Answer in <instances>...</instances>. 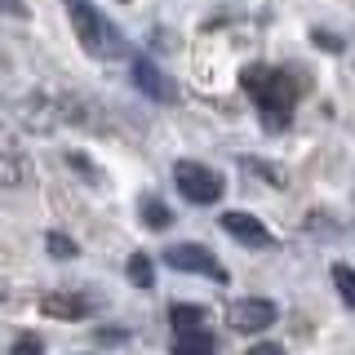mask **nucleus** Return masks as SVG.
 I'll use <instances>...</instances> for the list:
<instances>
[{
  "instance_id": "nucleus-1",
  "label": "nucleus",
  "mask_w": 355,
  "mask_h": 355,
  "mask_svg": "<svg viewBox=\"0 0 355 355\" xmlns=\"http://www.w3.org/2000/svg\"><path fill=\"white\" fill-rule=\"evenodd\" d=\"M244 94L258 103V116L271 133H284L293 125V103H297V85L293 71H280V67H266V62H249L240 71Z\"/></svg>"
},
{
  "instance_id": "nucleus-2",
  "label": "nucleus",
  "mask_w": 355,
  "mask_h": 355,
  "mask_svg": "<svg viewBox=\"0 0 355 355\" xmlns=\"http://www.w3.org/2000/svg\"><path fill=\"white\" fill-rule=\"evenodd\" d=\"M62 5H67V18H71L76 40H80V49L89 53V58L116 62V58H125V53H129L125 31H120L116 22L103 14V9H94L89 0H62Z\"/></svg>"
},
{
  "instance_id": "nucleus-3",
  "label": "nucleus",
  "mask_w": 355,
  "mask_h": 355,
  "mask_svg": "<svg viewBox=\"0 0 355 355\" xmlns=\"http://www.w3.org/2000/svg\"><path fill=\"white\" fill-rule=\"evenodd\" d=\"M173 182H178V191L191 200V205H218L222 191H227L222 173H214L209 164H200V160H178L173 164Z\"/></svg>"
},
{
  "instance_id": "nucleus-4",
  "label": "nucleus",
  "mask_w": 355,
  "mask_h": 355,
  "mask_svg": "<svg viewBox=\"0 0 355 355\" xmlns=\"http://www.w3.org/2000/svg\"><path fill=\"white\" fill-rule=\"evenodd\" d=\"M164 266L187 271V275H209V280L227 284V266H222L205 244H173V249H164Z\"/></svg>"
},
{
  "instance_id": "nucleus-5",
  "label": "nucleus",
  "mask_w": 355,
  "mask_h": 355,
  "mask_svg": "<svg viewBox=\"0 0 355 355\" xmlns=\"http://www.w3.org/2000/svg\"><path fill=\"white\" fill-rule=\"evenodd\" d=\"M14 120L27 133H49L62 125V103L58 98H44V94H27L14 103Z\"/></svg>"
},
{
  "instance_id": "nucleus-6",
  "label": "nucleus",
  "mask_w": 355,
  "mask_h": 355,
  "mask_svg": "<svg viewBox=\"0 0 355 355\" xmlns=\"http://www.w3.org/2000/svg\"><path fill=\"white\" fill-rule=\"evenodd\" d=\"M275 302L271 297H240V302H231L227 311V324L236 329V333H262V329H271L275 324Z\"/></svg>"
},
{
  "instance_id": "nucleus-7",
  "label": "nucleus",
  "mask_w": 355,
  "mask_h": 355,
  "mask_svg": "<svg viewBox=\"0 0 355 355\" xmlns=\"http://www.w3.org/2000/svg\"><path fill=\"white\" fill-rule=\"evenodd\" d=\"M129 76H133V89H138L142 98H151V103H178V85L151 58H133Z\"/></svg>"
},
{
  "instance_id": "nucleus-8",
  "label": "nucleus",
  "mask_w": 355,
  "mask_h": 355,
  "mask_svg": "<svg viewBox=\"0 0 355 355\" xmlns=\"http://www.w3.org/2000/svg\"><path fill=\"white\" fill-rule=\"evenodd\" d=\"M94 311H98L94 297L71 293V288H53V293L40 297V315H49V320H85V315H94Z\"/></svg>"
},
{
  "instance_id": "nucleus-9",
  "label": "nucleus",
  "mask_w": 355,
  "mask_h": 355,
  "mask_svg": "<svg viewBox=\"0 0 355 355\" xmlns=\"http://www.w3.org/2000/svg\"><path fill=\"white\" fill-rule=\"evenodd\" d=\"M218 222H222V231H227L231 240L249 244V249H266V244H271V231H266L253 214H244V209H227Z\"/></svg>"
},
{
  "instance_id": "nucleus-10",
  "label": "nucleus",
  "mask_w": 355,
  "mask_h": 355,
  "mask_svg": "<svg viewBox=\"0 0 355 355\" xmlns=\"http://www.w3.org/2000/svg\"><path fill=\"white\" fill-rule=\"evenodd\" d=\"M173 355H218V342H214V333H205V329H178L173 333Z\"/></svg>"
},
{
  "instance_id": "nucleus-11",
  "label": "nucleus",
  "mask_w": 355,
  "mask_h": 355,
  "mask_svg": "<svg viewBox=\"0 0 355 355\" xmlns=\"http://www.w3.org/2000/svg\"><path fill=\"white\" fill-rule=\"evenodd\" d=\"M240 169H244V173H253V178H262V182H266V187H275V191H284V187H288V173L280 169V164L258 160V155H244Z\"/></svg>"
},
{
  "instance_id": "nucleus-12",
  "label": "nucleus",
  "mask_w": 355,
  "mask_h": 355,
  "mask_svg": "<svg viewBox=\"0 0 355 355\" xmlns=\"http://www.w3.org/2000/svg\"><path fill=\"white\" fill-rule=\"evenodd\" d=\"M125 271H129V284H133V288H142V293H147V288H155V262L147 258V253H133Z\"/></svg>"
},
{
  "instance_id": "nucleus-13",
  "label": "nucleus",
  "mask_w": 355,
  "mask_h": 355,
  "mask_svg": "<svg viewBox=\"0 0 355 355\" xmlns=\"http://www.w3.org/2000/svg\"><path fill=\"white\" fill-rule=\"evenodd\" d=\"M138 214H142V222H147L151 231H164L173 222V214H169V205L164 200H155V196H147V200H138Z\"/></svg>"
},
{
  "instance_id": "nucleus-14",
  "label": "nucleus",
  "mask_w": 355,
  "mask_h": 355,
  "mask_svg": "<svg viewBox=\"0 0 355 355\" xmlns=\"http://www.w3.org/2000/svg\"><path fill=\"white\" fill-rule=\"evenodd\" d=\"M22 182H27V164L18 155L0 151V187H22Z\"/></svg>"
},
{
  "instance_id": "nucleus-15",
  "label": "nucleus",
  "mask_w": 355,
  "mask_h": 355,
  "mask_svg": "<svg viewBox=\"0 0 355 355\" xmlns=\"http://www.w3.org/2000/svg\"><path fill=\"white\" fill-rule=\"evenodd\" d=\"M333 284H338V293H342V302H347L355 311V271L347 262H333Z\"/></svg>"
},
{
  "instance_id": "nucleus-16",
  "label": "nucleus",
  "mask_w": 355,
  "mask_h": 355,
  "mask_svg": "<svg viewBox=\"0 0 355 355\" xmlns=\"http://www.w3.org/2000/svg\"><path fill=\"white\" fill-rule=\"evenodd\" d=\"M169 320H173V329H196L200 320H205V306H191V302H173V306H169Z\"/></svg>"
},
{
  "instance_id": "nucleus-17",
  "label": "nucleus",
  "mask_w": 355,
  "mask_h": 355,
  "mask_svg": "<svg viewBox=\"0 0 355 355\" xmlns=\"http://www.w3.org/2000/svg\"><path fill=\"white\" fill-rule=\"evenodd\" d=\"M44 249H49V258H58V262H67V258H76V240L71 236H62V231H49V236H44Z\"/></svg>"
},
{
  "instance_id": "nucleus-18",
  "label": "nucleus",
  "mask_w": 355,
  "mask_h": 355,
  "mask_svg": "<svg viewBox=\"0 0 355 355\" xmlns=\"http://www.w3.org/2000/svg\"><path fill=\"white\" fill-rule=\"evenodd\" d=\"M9 355H44V342L36 338V333H22L14 347H9Z\"/></svg>"
},
{
  "instance_id": "nucleus-19",
  "label": "nucleus",
  "mask_w": 355,
  "mask_h": 355,
  "mask_svg": "<svg viewBox=\"0 0 355 355\" xmlns=\"http://www.w3.org/2000/svg\"><path fill=\"white\" fill-rule=\"evenodd\" d=\"M311 40H315V49H324V53H342V36H333V31H324V27L311 31Z\"/></svg>"
},
{
  "instance_id": "nucleus-20",
  "label": "nucleus",
  "mask_w": 355,
  "mask_h": 355,
  "mask_svg": "<svg viewBox=\"0 0 355 355\" xmlns=\"http://www.w3.org/2000/svg\"><path fill=\"white\" fill-rule=\"evenodd\" d=\"M67 164H71V169H80V173H85V178H89V182H94V187H103V173H98L94 164L85 160V155H67Z\"/></svg>"
},
{
  "instance_id": "nucleus-21",
  "label": "nucleus",
  "mask_w": 355,
  "mask_h": 355,
  "mask_svg": "<svg viewBox=\"0 0 355 355\" xmlns=\"http://www.w3.org/2000/svg\"><path fill=\"white\" fill-rule=\"evenodd\" d=\"M0 14H9V18H27V5H22V0H0Z\"/></svg>"
},
{
  "instance_id": "nucleus-22",
  "label": "nucleus",
  "mask_w": 355,
  "mask_h": 355,
  "mask_svg": "<svg viewBox=\"0 0 355 355\" xmlns=\"http://www.w3.org/2000/svg\"><path fill=\"white\" fill-rule=\"evenodd\" d=\"M249 355H284V347H275V342H258V347H249Z\"/></svg>"
}]
</instances>
